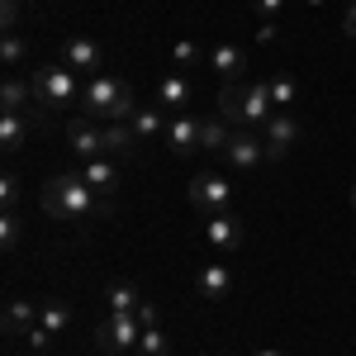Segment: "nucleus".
Here are the masks:
<instances>
[{"label": "nucleus", "mask_w": 356, "mask_h": 356, "mask_svg": "<svg viewBox=\"0 0 356 356\" xmlns=\"http://www.w3.org/2000/svg\"><path fill=\"white\" fill-rule=\"evenodd\" d=\"M81 114L95 119V124H129L138 114V100H134V86L100 72L81 86Z\"/></svg>", "instance_id": "f257e3e1"}, {"label": "nucleus", "mask_w": 356, "mask_h": 356, "mask_svg": "<svg viewBox=\"0 0 356 356\" xmlns=\"http://www.w3.org/2000/svg\"><path fill=\"white\" fill-rule=\"evenodd\" d=\"M38 200H43V209L53 219H90V214L105 209V195H95L81 176H53V181H43Z\"/></svg>", "instance_id": "f03ea898"}, {"label": "nucleus", "mask_w": 356, "mask_h": 356, "mask_svg": "<svg viewBox=\"0 0 356 356\" xmlns=\"http://www.w3.org/2000/svg\"><path fill=\"white\" fill-rule=\"evenodd\" d=\"M29 86H33L38 110L81 105V86H76V72H72V67H33V72H29Z\"/></svg>", "instance_id": "7ed1b4c3"}, {"label": "nucleus", "mask_w": 356, "mask_h": 356, "mask_svg": "<svg viewBox=\"0 0 356 356\" xmlns=\"http://www.w3.org/2000/svg\"><path fill=\"white\" fill-rule=\"evenodd\" d=\"M138 337H143L138 314H105L100 328H95V352L100 356H124V352L138 347Z\"/></svg>", "instance_id": "20e7f679"}, {"label": "nucleus", "mask_w": 356, "mask_h": 356, "mask_svg": "<svg viewBox=\"0 0 356 356\" xmlns=\"http://www.w3.org/2000/svg\"><path fill=\"white\" fill-rule=\"evenodd\" d=\"M191 204L209 219V214H228L233 209V181H223L214 171H200L191 181Z\"/></svg>", "instance_id": "39448f33"}, {"label": "nucleus", "mask_w": 356, "mask_h": 356, "mask_svg": "<svg viewBox=\"0 0 356 356\" xmlns=\"http://www.w3.org/2000/svg\"><path fill=\"white\" fill-rule=\"evenodd\" d=\"M62 67H72L76 76H100L105 72V48L95 43V38H86V33H72L67 43H62Z\"/></svg>", "instance_id": "423d86ee"}, {"label": "nucleus", "mask_w": 356, "mask_h": 356, "mask_svg": "<svg viewBox=\"0 0 356 356\" xmlns=\"http://www.w3.org/2000/svg\"><path fill=\"white\" fill-rule=\"evenodd\" d=\"M238 110H243V129H266V119L275 114L271 86H266V81H247V86H238Z\"/></svg>", "instance_id": "0eeeda50"}, {"label": "nucleus", "mask_w": 356, "mask_h": 356, "mask_svg": "<svg viewBox=\"0 0 356 356\" xmlns=\"http://www.w3.org/2000/svg\"><path fill=\"white\" fill-rule=\"evenodd\" d=\"M223 157H228V166H238V171H252L257 162H271L266 157V143H261V129H233Z\"/></svg>", "instance_id": "6e6552de"}, {"label": "nucleus", "mask_w": 356, "mask_h": 356, "mask_svg": "<svg viewBox=\"0 0 356 356\" xmlns=\"http://www.w3.org/2000/svg\"><path fill=\"white\" fill-rule=\"evenodd\" d=\"M300 119H295V110H275L271 119H266V129H261V143H266V157H285L295 143H300Z\"/></svg>", "instance_id": "1a4fd4ad"}, {"label": "nucleus", "mask_w": 356, "mask_h": 356, "mask_svg": "<svg viewBox=\"0 0 356 356\" xmlns=\"http://www.w3.org/2000/svg\"><path fill=\"white\" fill-rule=\"evenodd\" d=\"M0 114H29L33 124H43V114H48V110H38L33 86L19 81V76L10 72V76H5V86H0Z\"/></svg>", "instance_id": "9d476101"}, {"label": "nucleus", "mask_w": 356, "mask_h": 356, "mask_svg": "<svg viewBox=\"0 0 356 356\" xmlns=\"http://www.w3.org/2000/svg\"><path fill=\"white\" fill-rule=\"evenodd\" d=\"M204 238H209V247H219V252H238V247L247 243L243 233V219L228 209V214H209L204 219Z\"/></svg>", "instance_id": "9b49d317"}, {"label": "nucleus", "mask_w": 356, "mask_h": 356, "mask_svg": "<svg viewBox=\"0 0 356 356\" xmlns=\"http://www.w3.org/2000/svg\"><path fill=\"white\" fill-rule=\"evenodd\" d=\"M200 124H204V119H195V114H176V119L166 124V147H171L176 157L200 152Z\"/></svg>", "instance_id": "f8f14e48"}, {"label": "nucleus", "mask_w": 356, "mask_h": 356, "mask_svg": "<svg viewBox=\"0 0 356 356\" xmlns=\"http://www.w3.org/2000/svg\"><path fill=\"white\" fill-rule=\"evenodd\" d=\"M67 152H76L81 162H90V157H100V124L95 119H72L67 124Z\"/></svg>", "instance_id": "ddd939ff"}, {"label": "nucleus", "mask_w": 356, "mask_h": 356, "mask_svg": "<svg viewBox=\"0 0 356 356\" xmlns=\"http://www.w3.org/2000/svg\"><path fill=\"white\" fill-rule=\"evenodd\" d=\"M76 176H81L95 195H105V200L119 191V166H114V157H90V162H81Z\"/></svg>", "instance_id": "4468645a"}, {"label": "nucleus", "mask_w": 356, "mask_h": 356, "mask_svg": "<svg viewBox=\"0 0 356 356\" xmlns=\"http://www.w3.org/2000/svg\"><path fill=\"white\" fill-rule=\"evenodd\" d=\"M38 323V309L24 295H10L5 300V342H24V332Z\"/></svg>", "instance_id": "2eb2a0df"}, {"label": "nucleus", "mask_w": 356, "mask_h": 356, "mask_svg": "<svg viewBox=\"0 0 356 356\" xmlns=\"http://www.w3.org/2000/svg\"><path fill=\"white\" fill-rule=\"evenodd\" d=\"M209 67L223 76V86H238V76L247 72V48H238V43H219V48H209Z\"/></svg>", "instance_id": "dca6fc26"}, {"label": "nucleus", "mask_w": 356, "mask_h": 356, "mask_svg": "<svg viewBox=\"0 0 356 356\" xmlns=\"http://www.w3.org/2000/svg\"><path fill=\"white\" fill-rule=\"evenodd\" d=\"M166 110L162 105H138V114L129 119V129H134V138L138 143H157V138H166Z\"/></svg>", "instance_id": "f3484780"}, {"label": "nucleus", "mask_w": 356, "mask_h": 356, "mask_svg": "<svg viewBox=\"0 0 356 356\" xmlns=\"http://www.w3.org/2000/svg\"><path fill=\"white\" fill-rule=\"evenodd\" d=\"M134 147H138V138L129 124H100V157H134Z\"/></svg>", "instance_id": "a211bd4d"}, {"label": "nucleus", "mask_w": 356, "mask_h": 356, "mask_svg": "<svg viewBox=\"0 0 356 356\" xmlns=\"http://www.w3.org/2000/svg\"><path fill=\"white\" fill-rule=\"evenodd\" d=\"M195 290H200L204 300H228V295H233V271H228L223 261H209V266L200 271V280H195Z\"/></svg>", "instance_id": "6ab92c4d"}, {"label": "nucleus", "mask_w": 356, "mask_h": 356, "mask_svg": "<svg viewBox=\"0 0 356 356\" xmlns=\"http://www.w3.org/2000/svg\"><path fill=\"white\" fill-rule=\"evenodd\" d=\"M157 105H162V110L186 114V105H191V81H186L181 72H171V76H162V86H157Z\"/></svg>", "instance_id": "aec40b11"}, {"label": "nucleus", "mask_w": 356, "mask_h": 356, "mask_svg": "<svg viewBox=\"0 0 356 356\" xmlns=\"http://www.w3.org/2000/svg\"><path fill=\"white\" fill-rule=\"evenodd\" d=\"M138 304H143V290L138 285H129V280L105 285V314H138Z\"/></svg>", "instance_id": "412c9836"}, {"label": "nucleus", "mask_w": 356, "mask_h": 356, "mask_svg": "<svg viewBox=\"0 0 356 356\" xmlns=\"http://www.w3.org/2000/svg\"><path fill=\"white\" fill-rule=\"evenodd\" d=\"M29 114H0V147L5 152H19L24 147V138H29Z\"/></svg>", "instance_id": "4be33fe9"}, {"label": "nucleus", "mask_w": 356, "mask_h": 356, "mask_svg": "<svg viewBox=\"0 0 356 356\" xmlns=\"http://www.w3.org/2000/svg\"><path fill=\"white\" fill-rule=\"evenodd\" d=\"M228 138H233V124L219 119V114H209V119L200 124V147H204V152H223V147H228Z\"/></svg>", "instance_id": "5701e85b"}, {"label": "nucleus", "mask_w": 356, "mask_h": 356, "mask_svg": "<svg viewBox=\"0 0 356 356\" xmlns=\"http://www.w3.org/2000/svg\"><path fill=\"white\" fill-rule=\"evenodd\" d=\"M0 62H5V72H15V67L29 62V43H24L19 29H5V38H0Z\"/></svg>", "instance_id": "b1692460"}, {"label": "nucleus", "mask_w": 356, "mask_h": 356, "mask_svg": "<svg viewBox=\"0 0 356 356\" xmlns=\"http://www.w3.org/2000/svg\"><path fill=\"white\" fill-rule=\"evenodd\" d=\"M38 323H43V328L53 332H67V323H72V309H67V304L62 300H48V304H38Z\"/></svg>", "instance_id": "393cba45"}, {"label": "nucleus", "mask_w": 356, "mask_h": 356, "mask_svg": "<svg viewBox=\"0 0 356 356\" xmlns=\"http://www.w3.org/2000/svg\"><path fill=\"white\" fill-rule=\"evenodd\" d=\"M266 86H271L275 110H290V105H295V95H300V86H295V76H290V72H275V76H266Z\"/></svg>", "instance_id": "a878e982"}, {"label": "nucleus", "mask_w": 356, "mask_h": 356, "mask_svg": "<svg viewBox=\"0 0 356 356\" xmlns=\"http://www.w3.org/2000/svg\"><path fill=\"white\" fill-rule=\"evenodd\" d=\"M134 356H171V342H166L162 328H143V337H138Z\"/></svg>", "instance_id": "bb28decb"}, {"label": "nucleus", "mask_w": 356, "mask_h": 356, "mask_svg": "<svg viewBox=\"0 0 356 356\" xmlns=\"http://www.w3.org/2000/svg\"><path fill=\"white\" fill-rule=\"evenodd\" d=\"M219 119H228V124H233V129H243V110H238V86H223L219 90Z\"/></svg>", "instance_id": "cd10ccee"}, {"label": "nucleus", "mask_w": 356, "mask_h": 356, "mask_svg": "<svg viewBox=\"0 0 356 356\" xmlns=\"http://www.w3.org/2000/svg\"><path fill=\"white\" fill-rule=\"evenodd\" d=\"M19 238H24L19 214H15V209H5V219H0V247H5V252H19Z\"/></svg>", "instance_id": "c85d7f7f"}, {"label": "nucleus", "mask_w": 356, "mask_h": 356, "mask_svg": "<svg viewBox=\"0 0 356 356\" xmlns=\"http://www.w3.org/2000/svg\"><path fill=\"white\" fill-rule=\"evenodd\" d=\"M200 57H204V48H200V43H191V38H181V43L171 48V62H176V67H195Z\"/></svg>", "instance_id": "c756f323"}, {"label": "nucleus", "mask_w": 356, "mask_h": 356, "mask_svg": "<svg viewBox=\"0 0 356 356\" xmlns=\"http://www.w3.org/2000/svg\"><path fill=\"white\" fill-rule=\"evenodd\" d=\"M48 347H53V332L43 328V323H33V328L24 332V352H38V356H43Z\"/></svg>", "instance_id": "7c9ffc66"}, {"label": "nucleus", "mask_w": 356, "mask_h": 356, "mask_svg": "<svg viewBox=\"0 0 356 356\" xmlns=\"http://www.w3.org/2000/svg\"><path fill=\"white\" fill-rule=\"evenodd\" d=\"M15 200H19V181H15V176H0V204L15 209Z\"/></svg>", "instance_id": "2f4dec72"}, {"label": "nucleus", "mask_w": 356, "mask_h": 356, "mask_svg": "<svg viewBox=\"0 0 356 356\" xmlns=\"http://www.w3.org/2000/svg\"><path fill=\"white\" fill-rule=\"evenodd\" d=\"M138 323H143V328H157V304H138Z\"/></svg>", "instance_id": "473e14b6"}, {"label": "nucleus", "mask_w": 356, "mask_h": 356, "mask_svg": "<svg viewBox=\"0 0 356 356\" xmlns=\"http://www.w3.org/2000/svg\"><path fill=\"white\" fill-rule=\"evenodd\" d=\"M252 10H257L261 19H275V15H280V0H252Z\"/></svg>", "instance_id": "72a5a7b5"}, {"label": "nucleus", "mask_w": 356, "mask_h": 356, "mask_svg": "<svg viewBox=\"0 0 356 356\" xmlns=\"http://www.w3.org/2000/svg\"><path fill=\"white\" fill-rule=\"evenodd\" d=\"M0 19H5V29H15V19H19V0H5V5H0Z\"/></svg>", "instance_id": "f704fd0d"}, {"label": "nucleus", "mask_w": 356, "mask_h": 356, "mask_svg": "<svg viewBox=\"0 0 356 356\" xmlns=\"http://www.w3.org/2000/svg\"><path fill=\"white\" fill-rule=\"evenodd\" d=\"M257 43H275V19H261L257 24Z\"/></svg>", "instance_id": "c9c22d12"}, {"label": "nucleus", "mask_w": 356, "mask_h": 356, "mask_svg": "<svg viewBox=\"0 0 356 356\" xmlns=\"http://www.w3.org/2000/svg\"><path fill=\"white\" fill-rule=\"evenodd\" d=\"M347 38H356V0H352V10H347Z\"/></svg>", "instance_id": "e433bc0d"}, {"label": "nucleus", "mask_w": 356, "mask_h": 356, "mask_svg": "<svg viewBox=\"0 0 356 356\" xmlns=\"http://www.w3.org/2000/svg\"><path fill=\"white\" fill-rule=\"evenodd\" d=\"M252 356H280V352H275V347H257Z\"/></svg>", "instance_id": "4c0bfd02"}, {"label": "nucleus", "mask_w": 356, "mask_h": 356, "mask_svg": "<svg viewBox=\"0 0 356 356\" xmlns=\"http://www.w3.org/2000/svg\"><path fill=\"white\" fill-rule=\"evenodd\" d=\"M352 209H356V186H352Z\"/></svg>", "instance_id": "58836bf2"}, {"label": "nucleus", "mask_w": 356, "mask_h": 356, "mask_svg": "<svg viewBox=\"0 0 356 356\" xmlns=\"http://www.w3.org/2000/svg\"><path fill=\"white\" fill-rule=\"evenodd\" d=\"M309 5H323V0H309Z\"/></svg>", "instance_id": "ea45409f"}, {"label": "nucleus", "mask_w": 356, "mask_h": 356, "mask_svg": "<svg viewBox=\"0 0 356 356\" xmlns=\"http://www.w3.org/2000/svg\"><path fill=\"white\" fill-rule=\"evenodd\" d=\"M24 356H38V352H24Z\"/></svg>", "instance_id": "a19ab883"}]
</instances>
